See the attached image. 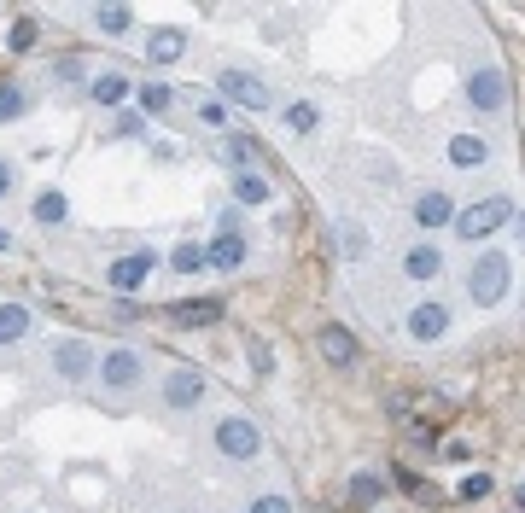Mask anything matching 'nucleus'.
<instances>
[{"instance_id": "9", "label": "nucleus", "mask_w": 525, "mask_h": 513, "mask_svg": "<svg viewBox=\"0 0 525 513\" xmlns=\"http://www.w3.org/2000/svg\"><path fill=\"white\" fill-rule=\"evenodd\" d=\"M450 333V309L444 304H415L409 309V339L415 344H438Z\"/></svg>"}, {"instance_id": "21", "label": "nucleus", "mask_w": 525, "mask_h": 513, "mask_svg": "<svg viewBox=\"0 0 525 513\" xmlns=\"http://www.w3.org/2000/svg\"><path fill=\"white\" fill-rule=\"evenodd\" d=\"M30 111V94L18 88V82H0V123H12V117H24Z\"/></svg>"}, {"instance_id": "27", "label": "nucleus", "mask_w": 525, "mask_h": 513, "mask_svg": "<svg viewBox=\"0 0 525 513\" xmlns=\"http://www.w3.org/2000/svg\"><path fill=\"white\" fill-rule=\"evenodd\" d=\"M170 269L175 274H199V269H205V251H199V245H175V251H170Z\"/></svg>"}, {"instance_id": "26", "label": "nucleus", "mask_w": 525, "mask_h": 513, "mask_svg": "<svg viewBox=\"0 0 525 513\" xmlns=\"http://www.w3.org/2000/svg\"><path fill=\"white\" fill-rule=\"evenodd\" d=\"M315 123H321V111H315L310 100H298V105H286V129H298V135H310Z\"/></svg>"}, {"instance_id": "33", "label": "nucleus", "mask_w": 525, "mask_h": 513, "mask_svg": "<svg viewBox=\"0 0 525 513\" xmlns=\"http://www.w3.org/2000/svg\"><path fill=\"white\" fill-rule=\"evenodd\" d=\"M12 181H18V175H12V164H6V158H0V199H12Z\"/></svg>"}, {"instance_id": "20", "label": "nucleus", "mask_w": 525, "mask_h": 513, "mask_svg": "<svg viewBox=\"0 0 525 513\" xmlns=\"http://www.w3.org/2000/svg\"><path fill=\"white\" fill-rule=\"evenodd\" d=\"M88 94H94L100 105H111V111H117V105L129 100V76H117V70H111V76H94V82H88Z\"/></svg>"}, {"instance_id": "34", "label": "nucleus", "mask_w": 525, "mask_h": 513, "mask_svg": "<svg viewBox=\"0 0 525 513\" xmlns=\"http://www.w3.org/2000/svg\"><path fill=\"white\" fill-rule=\"evenodd\" d=\"M6 245H12V234H6V228H0V251H6Z\"/></svg>"}, {"instance_id": "25", "label": "nucleus", "mask_w": 525, "mask_h": 513, "mask_svg": "<svg viewBox=\"0 0 525 513\" xmlns=\"http://www.w3.org/2000/svg\"><path fill=\"white\" fill-rule=\"evenodd\" d=\"M339 251H345V257H368V251H374V240H368V228H356V222H345V228H339Z\"/></svg>"}, {"instance_id": "17", "label": "nucleus", "mask_w": 525, "mask_h": 513, "mask_svg": "<svg viewBox=\"0 0 525 513\" xmlns=\"http://www.w3.org/2000/svg\"><path fill=\"white\" fill-rule=\"evenodd\" d=\"M444 152H450V164H455V170H479V164L490 158V140H479V135H455L450 146H444Z\"/></svg>"}, {"instance_id": "15", "label": "nucleus", "mask_w": 525, "mask_h": 513, "mask_svg": "<svg viewBox=\"0 0 525 513\" xmlns=\"http://www.w3.org/2000/svg\"><path fill=\"white\" fill-rule=\"evenodd\" d=\"M146 274H152V251H135V257H117V263H111V286H117V292H135V286L146 280Z\"/></svg>"}, {"instance_id": "7", "label": "nucleus", "mask_w": 525, "mask_h": 513, "mask_svg": "<svg viewBox=\"0 0 525 513\" xmlns=\"http://www.w3.org/2000/svg\"><path fill=\"white\" fill-rule=\"evenodd\" d=\"M467 105H473V111H502V105H508V76L496 65L473 70V76H467Z\"/></svg>"}, {"instance_id": "13", "label": "nucleus", "mask_w": 525, "mask_h": 513, "mask_svg": "<svg viewBox=\"0 0 525 513\" xmlns=\"http://www.w3.org/2000/svg\"><path fill=\"white\" fill-rule=\"evenodd\" d=\"M438 269H444V251H438V245H409V251H403V274H409V280H438Z\"/></svg>"}, {"instance_id": "19", "label": "nucleus", "mask_w": 525, "mask_h": 513, "mask_svg": "<svg viewBox=\"0 0 525 513\" xmlns=\"http://www.w3.org/2000/svg\"><path fill=\"white\" fill-rule=\"evenodd\" d=\"M269 193H275L269 175H257V170L234 175V199H240V205H269Z\"/></svg>"}, {"instance_id": "2", "label": "nucleus", "mask_w": 525, "mask_h": 513, "mask_svg": "<svg viewBox=\"0 0 525 513\" xmlns=\"http://www.w3.org/2000/svg\"><path fill=\"white\" fill-rule=\"evenodd\" d=\"M514 292V263L502 257V251H485L479 263H473V304H502Z\"/></svg>"}, {"instance_id": "29", "label": "nucleus", "mask_w": 525, "mask_h": 513, "mask_svg": "<svg viewBox=\"0 0 525 513\" xmlns=\"http://www.w3.org/2000/svg\"><path fill=\"white\" fill-rule=\"evenodd\" d=\"M170 88H164V82H146V88H140V111H152V117H158V111H170Z\"/></svg>"}, {"instance_id": "31", "label": "nucleus", "mask_w": 525, "mask_h": 513, "mask_svg": "<svg viewBox=\"0 0 525 513\" xmlns=\"http://www.w3.org/2000/svg\"><path fill=\"white\" fill-rule=\"evenodd\" d=\"M35 41V24L30 18H18V24H12V47H18V53H24V47H30Z\"/></svg>"}, {"instance_id": "8", "label": "nucleus", "mask_w": 525, "mask_h": 513, "mask_svg": "<svg viewBox=\"0 0 525 513\" xmlns=\"http://www.w3.org/2000/svg\"><path fill=\"white\" fill-rule=\"evenodd\" d=\"M164 403L170 409H199L205 403V379L193 374V368H170L164 374Z\"/></svg>"}, {"instance_id": "12", "label": "nucleus", "mask_w": 525, "mask_h": 513, "mask_svg": "<svg viewBox=\"0 0 525 513\" xmlns=\"http://www.w3.org/2000/svg\"><path fill=\"white\" fill-rule=\"evenodd\" d=\"M356 350H362V344H356L350 327H339V321H333V327H321V356H327L333 368H350V362H356Z\"/></svg>"}, {"instance_id": "22", "label": "nucleus", "mask_w": 525, "mask_h": 513, "mask_svg": "<svg viewBox=\"0 0 525 513\" xmlns=\"http://www.w3.org/2000/svg\"><path fill=\"white\" fill-rule=\"evenodd\" d=\"M380 496H385V484L374 479V473H356V479H350V502H356V508H374Z\"/></svg>"}, {"instance_id": "10", "label": "nucleus", "mask_w": 525, "mask_h": 513, "mask_svg": "<svg viewBox=\"0 0 525 513\" xmlns=\"http://www.w3.org/2000/svg\"><path fill=\"white\" fill-rule=\"evenodd\" d=\"M170 321L175 327H187V333L216 327V321H222V298H181V304H170Z\"/></svg>"}, {"instance_id": "30", "label": "nucleus", "mask_w": 525, "mask_h": 513, "mask_svg": "<svg viewBox=\"0 0 525 513\" xmlns=\"http://www.w3.org/2000/svg\"><path fill=\"white\" fill-rule=\"evenodd\" d=\"M251 513H292V502H286V496H257Z\"/></svg>"}, {"instance_id": "28", "label": "nucleus", "mask_w": 525, "mask_h": 513, "mask_svg": "<svg viewBox=\"0 0 525 513\" xmlns=\"http://www.w3.org/2000/svg\"><path fill=\"white\" fill-rule=\"evenodd\" d=\"M70 205H65V193H41L35 199V222H65Z\"/></svg>"}, {"instance_id": "16", "label": "nucleus", "mask_w": 525, "mask_h": 513, "mask_svg": "<svg viewBox=\"0 0 525 513\" xmlns=\"http://www.w3.org/2000/svg\"><path fill=\"white\" fill-rule=\"evenodd\" d=\"M415 222L420 228H444V222H455V199L450 193H420L415 199Z\"/></svg>"}, {"instance_id": "24", "label": "nucleus", "mask_w": 525, "mask_h": 513, "mask_svg": "<svg viewBox=\"0 0 525 513\" xmlns=\"http://www.w3.org/2000/svg\"><path fill=\"white\" fill-rule=\"evenodd\" d=\"M257 146H263V140H251V135H234V140H228V164H234V175H245V170H251Z\"/></svg>"}, {"instance_id": "6", "label": "nucleus", "mask_w": 525, "mask_h": 513, "mask_svg": "<svg viewBox=\"0 0 525 513\" xmlns=\"http://www.w3.org/2000/svg\"><path fill=\"white\" fill-rule=\"evenodd\" d=\"M100 368V356H94V344L88 339H59L53 344V374L70 379V385H82V379H94Z\"/></svg>"}, {"instance_id": "5", "label": "nucleus", "mask_w": 525, "mask_h": 513, "mask_svg": "<svg viewBox=\"0 0 525 513\" xmlns=\"http://www.w3.org/2000/svg\"><path fill=\"white\" fill-rule=\"evenodd\" d=\"M216 94H222V100H234V105H245V111H263V105L275 100V94H269V82H263V76H251V70H216Z\"/></svg>"}, {"instance_id": "11", "label": "nucleus", "mask_w": 525, "mask_h": 513, "mask_svg": "<svg viewBox=\"0 0 525 513\" xmlns=\"http://www.w3.org/2000/svg\"><path fill=\"white\" fill-rule=\"evenodd\" d=\"M245 263V234L240 228H222V234H216V240H210V251H205V269H240Z\"/></svg>"}, {"instance_id": "18", "label": "nucleus", "mask_w": 525, "mask_h": 513, "mask_svg": "<svg viewBox=\"0 0 525 513\" xmlns=\"http://www.w3.org/2000/svg\"><path fill=\"white\" fill-rule=\"evenodd\" d=\"M24 333H35V315L24 304H0V344H18Z\"/></svg>"}, {"instance_id": "23", "label": "nucleus", "mask_w": 525, "mask_h": 513, "mask_svg": "<svg viewBox=\"0 0 525 513\" xmlns=\"http://www.w3.org/2000/svg\"><path fill=\"white\" fill-rule=\"evenodd\" d=\"M94 24H100L105 35H129L135 12H129V6H100V12H94Z\"/></svg>"}, {"instance_id": "4", "label": "nucleus", "mask_w": 525, "mask_h": 513, "mask_svg": "<svg viewBox=\"0 0 525 513\" xmlns=\"http://www.w3.org/2000/svg\"><path fill=\"white\" fill-rule=\"evenodd\" d=\"M100 385L105 391H135L140 385V374H146V362H140V350H129V344H117V350H105L100 356Z\"/></svg>"}, {"instance_id": "1", "label": "nucleus", "mask_w": 525, "mask_h": 513, "mask_svg": "<svg viewBox=\"0 0 525 513\" xmlns=\"http://www.w3.org/2000/svg\"><path fill=\"white\" fill-rule=\"evenodd\" d=\"M508 222H514V199H508V193H490L479 205L455 210V234H461V240H490V234L508 228Z\"/></svg>"}, {"instance_id": "3", "label": "nucleus", "mask_w": 525, "mask_h": 513, "mask_svg": "<svg viewBox=\"0 0 525 513\" xmlns=\"http://www.w3.org/2000/svg\"><path fill=\"white\" fill-rule=\"evenodd\" d=\"M210 444L222 449L228 461H251V455L263 449V432H257L251 420H240V414H228V420H216V426H210Z\"/></svg>"}, {"instance_id": "32", "label": "nucleus", "mask_w": 525, "mask_h": 513, "mask_svg": "<svg viewBox=\"0 0 525 513\" xmlns=\"http://www.w3.org/2000/svg\"><path fill=\"white\" fill-rule=\"evenodd\" d=\"M461 496H490V479H485V473H473V479L461 484Z\"/></svg>"}, {"instance_id": "14", "label": "nucleus", "mask_w": 525, "mask_h": 513, "mask_svg": "<svg viewBox=\"0 0 525 513\" xmlns=\"http://www.w3.org/2000/svg\"><path fill=\"white\" fill-rule=\"evenodd\" d=\"M181 53H187V35H181V30H170V24L146 35V59H152V65H175Z\"/></svg>"}]
</instances>
